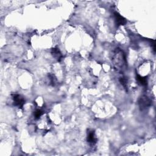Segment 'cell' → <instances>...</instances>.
I'll use <instances>...</instances> for the list:
<instances>
[{
  "instance_id": "4",
  "label": "cell",
  "mask_w": 156,
  "mask_h": 156,
  "mask_svg": "<svg viewBox=\"0 0 156 156\" xmlns=\"http://www.w3.org/2000/svg\"><path fill=\"white\" fill-rule=\"evenodd\" d=\"M113 16H114L115 24L117 27H119L120 26H123L126 24L127 21L126 18H124L122 16H121L118 12H114Z\"/></svg>"
},
{
  "instance_id": "1",
  "label": "cell",
  "mask_w": 156,
  "mask_h": 156,
  "mask_svg": "<svg viewBox=\"0 0 156 156\" xmlns=\"http://www.w3.org/2000/svg\"><path fill=\"white\" fill-rule=\"evenodd\" d=\"M112 62L114 68L118 71H123L127 66V60L124 51L119 48H116L113 52Z\"/></svg>"
},
{
  "instance_id": "9",
  "label": "cell",
  "mask_w": 156,
  "mask_h": 156,
  "mask_svg": "<svg viewBox=\"0 0 156 156\" xmlns=\"http://www.w3.org/2000/svg\"><path fill=\"white\" fill-rule=\"evenodd\" d=\"M48 79H49V84L52 86H54L56 83V81H57V79H56L55 77L54 76V75H53L52 74H48Z\"/></svg>"
},
{
  "instance_id": "3",
  "label": "cell",
  "mask_w": 156,
  "mask_h": 156,
  "mask_svg": "<svg viewBox=\"0 0 156 156\" xmlns=\"http://www.w3.org/2000/svg\"><path fill=\"white\" fill-rule=\"evenodd\" d=\"M13 101L14 105L16 106L19 108H23L25 101L24 98L18 94H15L13 96Z\"/></svg>"
},
{
  "instance_id": "10",
  "label": "cell",
  "mask_w": 156,
  "mask_h": 156,
  "mask_svg": "<svg viewBox=\"0 0 156 156\" xmlns=\"http://www.w3.org/2000/svg\"><path fill=\"white\" fill-rule=\"evenodd\" d=\"M43 111L41 110V109H37L34 113V115L35 119H39L43 114Z\"/></svg>"
},
{
  "instance_id": "6",
  "label": "cell",
  "mask_w": 156,
  "mask_h": 156,
  "mask_svg": "<svg viewBox=\"0 0 156 156\" xmlns=\"http://www.w3.org/2000/svg\"><path fill=\"white\" fill-rule=\"evenodd\" d=\"M51 55L58 62H60L63 57V55L58 48H54L51 49Z\"/></svg>"
},
{
  "instance_id": "8",
  "label": "cell",
  "mask_w": 156,
  "mask_h": 156,
  "mask_svg": "<svg viewBox=\"0 0 156 156\" xmlns=\"http://www.w3.org/2000/svg\"><path fill=\"white\" fill-rule=\"evenodd\" d=\"M119 82L121 83V84L122 85V87L126 89V90L127 91V83H128V81H127V79L124 77V76H122V77H121L119 79Z\"/></svg>"
},
{
  "instance_id": "2",
  "label": "cell",
  "mask_w": 156,
  "mask_h": 156,
  "mask_svg": "<svg viewBox=\"0 0 156 156\" xmlns=\"http://www.w3.org/2000/svg\"><path fill=\"white\" fill-rule=\"evenodd\" d=\"M138 103L140 109L143 111L151 107L152 104V101L147 96L143 95L139 98Z\"/></svg>"
},
{
  "instance_id": "7",
  "label": "cell",
  "mask_w": 156,
  "mask_h": 156,
  "mask_svg": "<svg viewBox=\"0 0 156 156\" xmlns=\"http://www.w3.org/2000/svg\"><path fill=\"white\" fill-rule=\"evenodd\" d=\"M136 79L138 82L143 86H146L147 84V80L146 77H143L139 74H137L136 76Z\"/></svg>"
},
{
  "instance_id": "5",
  "label": "cell",
  "mask_w": 156,
  "mask_h": 156,
  "mask_svg": "<svg viewBox=\"0 0 156 156\" xmlns=\"http://www.w3.org/2000/svg\"><path fill=\"white\" fill-rule=\"evenodd\" d=\"M87 140L91 145H94L97 142V138L95 135V132L93 130H88L87 132Z\"/></svg>"
}]
</instances>
